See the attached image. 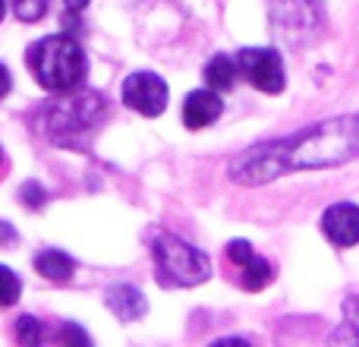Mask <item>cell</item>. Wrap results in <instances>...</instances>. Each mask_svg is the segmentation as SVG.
I'll use <instances>...</instances> for the list:
<instances>
[{
  "label": "cell",
  "instance_id": "obj_10",
  "mask_svg": "<svg viewBox=\"0 0 359 347\" xmlns=\"http://www.w3.org/2000/svg\"><path fill=\"white\" fill-rule=\"evenodd\" d=\"M104 303L120 322H139V319L149 313V300L142 297L139 287L130 284H114L104 291Z\"/></svg>",
  "mask_w": 359,
  "mask_h": 347
},
{
  "label": "cell",
  "instance_id": "obj_6",
  "mask_svg": "<svg viewBox=\"0 0 359 347\" xmlns=\"http://www.w3.org/2000/svg\"><path fill=\"white\" fill-rule=\"evenodd\" d=\"M236 67H240V73L265 95H278L280 89L287 86L284 60H280V54L278 51H271V48H246V51H240Z\"/></svg>",
  "mask_w": 359,
  "mask_h": 347
},
{
  "label": "cell",
  "instance_id": "obj_5",
  "mask_svg": "<svg viewBox=\"0 0 359 347\" xmlns=\"http://www.w3.org/2000/svg\"><path fill=\"white\" fill-rule=\"evenodd\" d=\"M271 22L280 35L303 41L322 29V6L318 0H271Z\"/></svg>",
  "mask_w": 359,
  "mask_h": 347
},
{
  "label": "cell",
  "instance_id": "obj_26",
  "mask_svg": "<svg viewBox=\"0 0 359 347\" xmlns=\"http://www.w3.org/2000/svg\"><path fill=\"white\" fill-rule=\"evenodd\" d=\"M0 162H4V155H0Z\"/></svg>",
  "mask_w": 359,
  "mask_h": 347
},
{
  "label": "cell",
  "instance_id": "obj_2",
  "mask_svg": "<svg viewBox=\"0 0 359 347\" xmlns=\"http://www.w3.org/2000/svg\"><path fill=\"white\" fill-rule=\"evenodd\" d=\"M104 117L107 101L98 92L69 89L67 95L57 92V98L38 111V133L57 149H88Z\"/></svg>",
  "mask_w": 359,
  "mask_h": 347
},
{
  "label": "cell",
  "instance_id": "obj_1",
  "mask_svg": "<svg viewBox=\"0 0 359 347\" xmlns=\"http://www.w3.org/2000/svg\"><path fill=\"white\" fill-rule=\"evenodd\" d=\"M353 158H359L356 117H331L284 139L249 145L227 164V174L240 186H265L284 174L341 168Z\"/></svg>",
  "mask_w": 359,
  "mask_h": 347
},
{
  "label": "cell",
  "instance_id": "obj_8",
  "mask_svg": "<svg viewBox=\"0 0 359 347\" xmlns=\"http://www.w3.org/2000/svg\"><path fill=\"white\" fill-rule=\"evenodd\" d=\"M322 230L334 247H341V249L356 247L359 243V205L337 202V205H331V209H325Z\"/></svg>",
  "mask_w": 359,
  "mask_h": 347
},
{
  "label": "cell",
  "instance_id": "obj_24",
  "mask_svg": "<svg viewBox=\"0 0 359 347\" xmlns=\"http://www.w3.org/2000/svg\"><path fill=\"white\" fill-rule=\"evenodd\" d=\"M4 13H6V0H0V19H4Z\"/></svg>",
  "mask_w": 359,
  "mask_h": 347
},
{
  "label": "cell",
  "instance_id": "obj_11",
  "mask_svg": "<svg viewBox=\"0 0 359 347\" xmlns=\"http://www.w3.org/2000/svg\"><path fill=\"white\" fill-rule=\"evenodd\" d=\"M35 272L41 278L54 281V284H63V281L73 278L76 259L69 253H63V249H44V253L35 256Z\"/></svg>",
  "mask_w": 359,
  "mask_h": 347
},
{
  "label": "cell",
  "instance_id": "obj_4",
  "mask_svg": "<svg viewBox=\"0 0 359 347\" xmlns=\"http://www.w3.org/2000/svg\"><path fill=\"white\" fill-rule=\"evenodd\" d=\"M151 253L158 259V268H161L164 281L177 287H196L202 281L211 278V259L196 249L192 243L180 240L174 234H158L151 240Z\"/></svg>",
  "mask_w": 359,
  "mask_h": 347
},
{
  "label": "cell",
  "instance_id": "obj_22",
  "mask_svg": "<svg viewBox=\"0 0 359 347\" xmlns=\"http://www.w3.org/2000/svg\"><path fill=\"white\" fill-rule=\"evenodd\" d=\"M10 86H13V82H10V73H6V67H4V63H0V98H6V92H10Z\"/></svg>",
  "mask_w": 359,
  "mask_h": 347
},
{
  "label": "cell",
  "instance_id": "obj_17",
  "mask_svg": "<svg viewBox=\"0 0 359 347\" xmlns=\"http://www.w3.org/2000/svg\"><path fill=\"white\" fill-rule=\"evenodd\" d=\"M13 10L22 22H38L48 13V0H13Z\"/></svg>",
  "mask_w": 359,
  "mask_h": 347
},
{
  "label": "cell",
  "instance_id": "obj_16",
  "mask_svg": "<svg viewBox=\"0 0 359 347\" xmlns=\"http://www.w3.org/2000/svg\"><path fill=\"white\" fill-rule=\"evenodd\" d=\"M16 341L35 347L41 341V322H38L35 316H19L16 319Z\"/></svg>",
  "mask_w": 359,
  "mask_h": 347
},
{
  "label": "cell",
  "instance_id": "obj_19",
  "mask_svg": "<svg viewBox=\"0 0 359 347\" xmlns=\"http://www.w3.org/2000/svg\"><path fill=\"white\" fill-rule=\"evenodd\" d=\"M227 256H230V262L243 266V262H249L255 256V247L249 240H230L227 243Z\"/></svg>",
  "mask_w": 359,
  "mask_h": 347
},
{
  "label": "cell",
  "instance_id": "obj_3",
  "mask_svg": "<svg viewBox=\"0 0 359 347\" xmlns=\"http://www.w3.org/2000/svg\"><path fill=\"white\" fill-rule=\"evenodd\" d=\"M29 70L35 73L38 86L48 92H69L79 89L86 82L88 57L82 51V44L69 35H48L41 41H35L25 54Z\"/></svg>",
  "mask_w": 359,
  "mask_h": 347
},
{
  "label": "cell",
  "instance_id": "obj_13",
  "mask_svg": "<svg viewBox=\"0 0 359 347\" xmlns=\"http://www.w3.org/2000/svg\"><path fill=\"white\" fill-rule=\"evenodd\" d=\"M243 278H240V284L246 287V291H262L265 284H271V278H274V268H271V262L268 259H262V256H252L249 262H243Z\"/></svg>",
  "mask_w": 359,
  "mask_h": 347
},
{
  "label": "cell",
  "instance_id": "obj_7",
  "mask_svg": "<svg viewBox=\"0 0 359 347\" xmlns=\"http://www.w3.org/2000/svg\"><path fill=\"white\" fill-rule=\"evenodd\" d=\"M168 95H170L168 82L158 73L139 70V73H130L123 79V105L130 107V111L142 114V117H158V114H164Z\"/></svg>",
  "mask_w": 359,
  "mask_h": 347
},
{
  "label": "cell",
  "instance_id": "obj_18",
  "mask_svg": "<svg viewBox=\"0 0 359 347\" xmlns=\"http://www.w3.org/2000/svg\"><path fill=\"white\" fill-rule=\"evenodd\" d=\"M19 199H22V205H29V209H41V205L48 202V190H44L38 180H29V183H22V190H19Z\"/></svg>",
  "mask_w": 359,
  "mask_h": 347
},
{
  "label": "cell",
  "instance_id": "obj_20",
  "mask_svg": "<svg viewBox=\"0 0 359 347\" xmlns=\"http://www.w3.org/2000/svg\"><path fill=\"white\" fill-rule=\"evenodd\" d=\"M16 240H19L16 228H13V224H6V221H0V247H13Z\"/></svg>",
  "mask_w": 359,
  "mask_h": 347
},
{
  "label": "cell",
  "instance_id": "obj_23",
  "mask_svg": "<svg viewBox=\"0 0 359 347\" xmlns=\"http://www.w3.org/2000/svg\"><path fill=\"white\" fill-rule=\"evenodd\" d=\"M63 4H67L73 13H79V10H86V6H88V0H63Z\"/></svg>",
  "mask_w": 359,
  "mask_h": 347
},
{
  "label": "cell",
  "instance_id": "obj_25",
  "mask_svg": "<svg viewBox=\"0 0 359 347\" xmlns=\"http://www.w3.org/2000/svg\"><path fill=\"white\" fill-rule=\"evenodd\" d=\"M356 130H359V114H356Z\"/></svg>",
  "mask_w": 359,
  "mask_h": 347
},
{
  "label": "cell",
  "instance_id": "obj_21",
  "mask_svg": "<svg viewBox=\"0 0 359 347\" xmlns=\"http://www.w3.org/2000/svg\"><path fill=\"white\" fill-rule=\"evenodd\" d=\"M60 338L63 341H76V344H88V338H86V332H79L76 325H63V332H60Z\"/></svg>",
  "mask_w": 359,
  "mask_h": 347
},
{
  "label": "cell",
  "instance_id": "obj_12",
  "mask_svg": "<svg viewBox=\"0 0 359 347\" xmlns=\"http://www.w3.org/2000/svg\"><path fill=\"white\" fill-rule=\"evenodd\" d=\"M236 73H240L236 60H230L227 54H217V57H211L208 67H205V82H208V89H215V92H227V89H233Z\"/></svg>",
  "mask_w": 359,
  "mask_h": 347
},
{
  "label": "cell",
  "instance_id": "obj_14",
  "mask_svg": "<svg viewBox=\"0 0 359 347\" xmlns=\"http://www.w3.org/2000/svg\"><path fill=\"white\" fill-rule=\"evenodd\" d=\"M331 341H356L359 344V294L344 300V325L331 335Z\"/></svg>",
  "mask_w": 359,
  "mask_h": 347
},
{
  "label": "cell",
  "instance_id": "obj_15",
  "mask_svg": "<svg viewBox=\"0 0 359 347\" xmlns=\"http://www.w3.org/2000/svg\"><path fill=\"white\" fill-rule=\"evenodd\" d=\"M19 294H22V281H19V275L13 272V268L0 266V306H13L19 300Z\"/></svg>",
  "mask_w": 359,
  "mask_h": 347
},
{
  "label": "cell",
  "instance_id": "obj_9",
  "mask_svg": "<svg viewBox=\"0 0 359 347\" xmlns=\"http://www.w3.org/2000/svg\"><path fill=\"white\" fill-rule=\"evenodd\" d=\"M221 114H224V101L217 98L215 89L189 92L183 101V124L189 126V130H205V126H211Z\"/></svg>",
  "mask_w": 359,
  "mask_h": 347
}]
</instances>
